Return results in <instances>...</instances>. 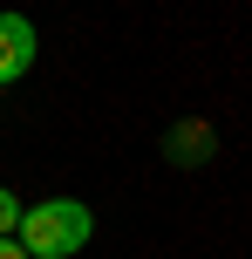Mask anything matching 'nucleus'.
I'll return each mask as SVG.
<instances>
[{"label":"nucleus","mask_w":252,"mask_h":259,"mask_svg":"<svg viewBox=\"0 0 252 259\" xmlns=\"http://www.w3.org/2000/svg\"><path fill=\"white\" fill-rule=\"evenodd\" d=\"M0 259H27V246L21 239H0Z\"/></svg>","instance_id":"39448f33"},{"label":"nucleus","mask_w":252,"mask_h":259,"mask_svg":"<svg viewBox=\"0 0 252 259\" xmlns=\"http://www.w3.org/2000/svg\"><path fill=\"white\" fill-rule=\"evenodd\" d=\"M164 157H171V164H212V123H177L171 137H164Z\"/></svg>","instance_id":"7ed1b4c3"},{"label":"nucleus","mask_w":252,"mask_h":259,"mask_svg":"<svg viewBox=\"0 0 252 259\" xmlns=\"http://www.w3.org/2000/svg\"><path fill=\"white\" fill-rule=\"evenodd\" d=\"M95 219L82 198H41V205H21V225H14V239L27 246V259H75L89 246Z\"/></svg>","instance_id":"f257e3e1"},{"label":"nucleus","mask_w":252,"mask_h":259,"mask_svg":"<svg viewBox=\"0 0 252 259\" xmlns=\"http://www.w3.org/2000/svg\"><path fill=\"white\" fill-rule=\"evenodd\" d=\"M34 68V21L27 14H0V89Z\"/></svg>","instance_id":"f03ea898"},{"label":"nucleus","mask_w":252,"mask_h":259,"mask_svg":"<svg viewBox=\"0 0 252 259\" xmlns=\"http://www.w3.org/2000/svg\"><path fill=\"white\" fill-rule=\"evenodd\" d=\"M14 225H21V198L0 184V239H14Z\"/></svg>","instance_id":"20e7f679"}]
</instances>
